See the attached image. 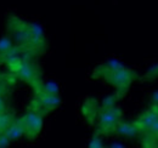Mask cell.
I'll return each instance as SVG.
<instances>
[{"mask_svg": "<svg viewBox=\"0 0 158 148\" xmlns=\"http://www.w3.org/2000/svg\"><path fill=\"white\" fill-rule=\"evenodd\" d=\"M45 89H46V93L48 95H55V93L57 92V88L54 84H48Z\"/></svg>", "mask_w": 158, "mask_h": 148, "instance_id": "9", "label": "cell"}, {"mask_svg": "<svg viewBox=\"0 0 158 148\" xmlns=\"http://www.w3.org/2000/svg\"><path fill=\"white\" fill-rule=\"evenodd\" d=\"M151 137H153V138H158V120L150 128V129L146 131Z\"/></svg>", "mask_w": 158, "mask_h": 148, "instance_id": "8", "label": "cell"}, {"mask_svg": "<svg viewBox=\"0 0 158 148\" xmlns=\"http://www.w3.org/2000/svg\"><path fill=\"white\" fill-rule=\"evenodd\" d=\"M21 75H22V78H24V79H31L32 76H33V73H32V69L28 67V66H23L22 68H21Z\"/></svg>", "mask_w": 158, "mask_h": 148, "instance_id": "7", "label": "cell"}, {"mask_svg": "<svg viewBox=\"0 0 158 148\" xmlns=\"http://www.w3.org/2000/svg\"><path fill=\"white\" fill-rule=\"evenodd\" d=\"M153 98H155V101H157V102H158V93H156V95H155V97H153Z\"/></svg>", "mask_w": 158, "mask_h": 148, "instance_id": "11", "label": "cell"}, {"mask_svg": "<svg viewBox=\"0 0 158 148\" xmlns=\"http://www.w3.org/2000/svg\"><path fill=\"white\" fill-rule=\"evenodd\" d=\"M112 80L118 85V86H127L130 80H131V73L124 68L119 69V71H116L112 74Z\"/></svg>", "mask_w": 158, "mask_h": 148, "instance_id": "3", "label": "cell"}, {"mask_svg": "<svg viewBox=\"0 0 158 148\" xmlns=\"http://www.w3.org/2000/svg\"><path fill=\"white\" fill-rule=\"evenodd\" d=\"M23 129H24L23 125H16V124H15V125H12L10 129L7 130L6 136H7L9 138H17V137H20L21 135H22Z\"/></svg>", "mask_w": 158, "mask_h": 148, "instance_id": "6", "label": "cell"}, {"mask_svg": "<svg viewBox=\"0 0 158 148\" xmlns=\"http://www.w3.org/2000/svg\"><path fill=\"white\" fill-rule=\"evenodd\" d=\"M158 120V106H153L151 109L145 112L140 119L138 120V126L140 128V131H147L156 121Z\"/></svg>", "mask_w": 158, "mask_h": 148, "instance_id": "1", "label": "cell"}, {"mask_svg": "<svg viewBox=\"0 0 158 148\" xmlns=\"http://www.w3.org/2000/svg\"><path fill=\"white\" fill-rule=\"evenodd\" d=\"M117 131H118L119 134H122V135H124V136H128V137L135 136L136 134L141 132V131H140V128L138 126L136 123H135V124H127V123L119 124V125H117Z\"/></svg>", "mask_w": 158, "mask_h": 148, "instance_id": "5", "label": "cell"}, {"mask_svg": "<svg viewBox=\"0 0 158 148\" xmlns=\"http://www.w3.org/2000/svg\"><path fill=\"white\" fill-rule=\"evenodd\" d=\"M91 147H101V141L99 140H95V141H93L91 142V145H90Z\"/></svg>", "mask_w": 158, "mask_h": 148, "instance_id": "10", "label": "cell"}, {"mask_svg": "<svg viewBox=\"0 0 158 148\" xmlns=\"http://www.w3.org/2000/svg\"><path fill=\"white\" fill-rule=\"evenodd\" d=\"M119 119H120V111L117 108H107L106 111L101 114V126L107 128H114L117 126Z\"/></svg>", "mask_w": 158, "mask_h": 148, "instance_id": "2", "label": "cell"}, {"mask_svg": "<svg viewBox=\"0 0 158 148\" xmlns=\"http://www.w3.org/2000/svg\"><path fill=\"white\" fill-rule=\"evenodd\" d=\"M24 129L31 130L32 132H37L41 128V118L38 114H29L24 120Z\"/></svg>", "mask_w": 158, "mask_h": 148, "instance_id": "4", "label": "cell"}]
</instances>
